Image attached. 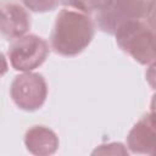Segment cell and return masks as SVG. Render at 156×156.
<instances>
[{
  "label": "cell",
  "mask_w": 156,
  "mask_h": 156,
  "mask_svg": "<svg viewBox=\"0 0 156 156\" xmlns=\"http://www.w3.org/2000/svg\"><path fill=\"white\" fill-rule=\"evenodd\" d=\"M23 5L33 12H48L55 10L60 0H22Z\"/></svg>",
  "instance_id": "30bf717a"
},
{
  "label": "cell",
  "mask_w": 156,
  "mask_h": 156,
  "mask_svg": "<svg viewBox=\"0 0 156 156\" xmlns=\"http://www.w3.org/2000/svg\"><path fill=\"white\" fill-rule=\"evenodd\" d=\"M30 28V15L18 2L5 0L0 2V35L15 40Z\"/></svg>",
  "instance_id": "8992f818"
},
{
  "label": "cell",
  "mask_w": 156,
  "mask_h": 156,
  "mask_svg": "<svg viewBox=\"0 0 156 156\" xmlns=\"http://www.w3.org/2000/svg\"><path fill=\"white\" fill-rule=\"evenodd\" d=\"M117 45L140 65L155 63L154 18H135L121 23L115 33Z\"/></svg>",
  "instance_id": "7a4b0ae2"
},
{
  "label": "cell",
  "mask_w": 156,
  "mask_h": 156,
  "mask_svg": "<svg viewBox=\"0 0 156 156\" xmlns=\"http://www.w3.org/2000/svg\"><path fill=\"white\" fill-rule=\"evenodd\" d=\"M93 154H128V151L124 149L123 144L121 143H110V144H104V145H100V147L95 149Z\"/></svg>",
  "instance_id": "8fae6325"
},
{
  "label": "cell",
  "mask_w": 156,
  "mask_h": 156,
  "mask_svg": "<svg viewBox=\"0 0 156 156\" xmlns=\"http://www.w3.org/2000/svg\"><path fill=\"white\" fill-rule=\"evenodd\" d=\"M127 146L133 154L154 155L156 146L155 115H144L129 130L127 135Z\"/></svg>",
  "instance_id": "52a82bcc"
},
{
  "label": "cell",
  "mask_w": 156,
  "mask_h": 156,
  "mask_svg": "<svg viewBox=\"0 0 156 156\" xmlns=\"http://www.w3.org/2000/svg\"><path fill=\"white\" fill-rule=\"evenodd\" d=\"M108 0H60V2L72 10L90 15L100 10Z\"/></svg>",
  "instance_id": "9c48e42d"
},
{
  "label": "cell",
  "mask_w": 156,
  "mask_h": 156,
  "mask_svg": "<svg viewBox=\"0 0 156 156\" xmlns=\"http://www.w3.org/2000/svg\"><path fill=\"white\" fill-rule=\"evenodd\" d=\"M94 35L95 23L89 15L63 9L56 16L50 34V46L56 54L72 57L83 52Z\"/></svg>",
  "instance_id": "6da1fadb"
},
{
  "label": "cell",
  "mask_w": 156,
  "mask_h": 156,
  "mask_svg": "<svg viewBox=\"0 0 156 156\" xmlns=\"http://www.w3.org/2000/svg\"><path fill=\"white\" fill-rule=\"evenodd\" d=\"M135 18H155V0H108L95 12L94 23L113 35L121 23Z\"/></svg>",
  "instance_id": "3957f363"
},
{
  "label": "cell",
  "mask_w": 156,
  "mask_h": 156,
  "mask_svg": "<svg viewBox=\"0 0 156 156\" xmlns=\"http://www.w3.org/2000/svg\"><path fill=\"white\" fill-rule=\"evenodd\" d=\"M26 149L38 156H49L58 149V136L45 126H33L24 134Z\"/></svg>",
  "instance_id": "ba28073f"
},
{
  "label": "cell",
  "mask_w": 156,
  "mask_h": 156,
  "mask_svg": "<svg viewBox=\"0 0 156 156\" xmlns=\"http://www.w3.org/2000/svg\"><path fill=\"white\" fill-rule=\"evenodd\" d=\"M11 99L15 105L28 112L39 110L48 96L45 78L35 72H23L16 76L10 87Z\"/></svg>",
  "instance_id": "5b68a950"
},
{
  "label": "cell",
  "mask_w": 156,
  "mask_h": 156,
  "mask_svg": "<svg viewBox=\"0 0 156 156\" xmlns=\"http://www.w3.org/2000/svg\"><path fill=\"white\" fill-rule=\"evenodd\" d=\"M9 69V65H7V60L5 57V55L2 52H0V77H2Z\"/></svg>",
  "instance_id": "7c38bea8"
},
{
  "label": "cell",
  "mask_w": 156,
  "mask_h": 156,
  "mask_svg": "<svg viewBox=\"0 0 156 156\" xmlns=\"http://www.w3.org/2000/svg\"><path fill=\"white\" fill-rule=\"evenodd\" d=\"M49 52V44L45 39L35 34H24L12 40L7 56L16 71L30 72L45 62Z\"/></svg>",
  "instance_id": "277c9868"
}]
</instances>
